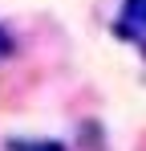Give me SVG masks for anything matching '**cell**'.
I'll return each instance as SVG.
<instances>
[{
	"label": "cell",
	"instance_id": "obj_1",
	"mask_svg": "<svg viewBox=\"0 0 146 151\" xmlns=\"http://www.w3.org/2000/svg\"><path fill=\"white\" fill-rule=\"evenodd\" d=\"M118 25H122L126 37H142V33H146V0H126Z\"/></svg>",
	"mask_w": 146,
	"mask_h": 151
},
{
	"label": "cell",
	"instance_id": "obj_2",
	"mask_svg": "<svg viewBox=\"0 0 146 151\" xmlns=\"http://www.w3.org/2000/svg\"><path fill=\"white\" fill-rule=\"evenodd\" d=\"M8 151H65V143H57V139H12Z\"/></svg>",
	"mask_w": 146,
	"mask_h": 151
},
{
	"label": "cell",
	"instance_id": "obj_3",
	"mask_svg": "<svg viewBox=\"0 0 146 151\" xmlns=\"http://www.w3.org/2000/svg\"><path fill=\"white\" fill-rule=\"evenodd\" d=\"M12 49H16V41L8 37V29L0 25V57H12Z\"/></svg>",
	"mask_w": 146,
	"mask_h": 151
}]
</instances>
